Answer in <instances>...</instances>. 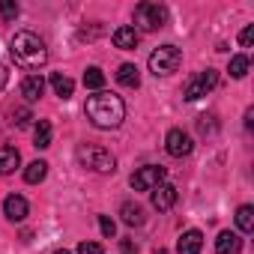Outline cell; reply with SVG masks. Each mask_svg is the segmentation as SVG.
Segmentation results:
<instances>
[{
	"instance_id": "18",
	"label": "cell",
	"mask_w": 254,
	"mask_h": 254,
	"mask_svg": "<svg viewBox=\"0 0 254 254\" xmlns=\"http://www.w3.org/2000/svg\"><path fill=\"white\" fill-rule=\"evenodd\" d=\"M51 87H54V93L60 96V99H72V93H75V81L69 78V75H51Z\"/></svg>"
},
{
	"instance_id": "17",
	"label": "cell",
	"mask_w": 254,
	"mask_h": 254,
	"mask_svg": "<svg viewBox=\"0 0 254 254\" xmlns=\"http://www.w3.org/2000/svg\"><path fill=\"white\" fill-rule=\"evenodd\" d=\"M33 147L36 150H48L51 147V123L48 120L36 123V129H33Z\"/></svg>"
},
{
	"instance_id": "3",
	"label": "cell",
	"mask_w": 254,
	"mask_h": 254,
	"mask_svg": "<svg viewBox=\"0 0 254 254\" xmlns=\"http://www.w3.org/2000/svg\"><path fill=\"white\" fill-rule=\"evenodd\" d=\"M78 162H81V168L96 171V174H114V171H117V159L111 156V150L96 147V144L78 147Z\"/></svg>"
},
{
	"instance_id": "20",
	"label": "cell",
	"mask_w": 254,
	"mask_h": 254,
	"mask_svg": "<svg viewBox=\"0 0 254 254\" xmlns=\"http://www.w3.org/2000/svg\"><path fill=\"white\" fill-rule=\"evenodd\" d=\"M45 177H48V162H42V159H39V162H30V165H27V171H24V180H27L30 186L42 183Z\"/></svg>"
},
{
	"instance_id": "7",
	"label": "cell",
	"mask_w": 254,
	"mask_h": 254,
	"mask_svg": "<svg viewBox=\"0 0 254 254\" xmlns=\"http://www.w3.org/2000/svg\"><path fill=\"white\" fill-rule=\"evenodd\" d=\"M165 168L162 165H144L132 174V189L135 191H153L159 183H165Z\"/></svg>"
},
{
	"instance_id": "25",
	"label": "cell",
	"mask_w": 254,
	"mask_h": 254,
	"mask_svg": "<svg viewBox=\"0 0 254 254\" xmlns=\"http://www.w3.org/2000/svg\"><path fill=\"white\" fill-rule=\"evenodd\" d=\"M99 227H102V233L111 239L114 236V230H117V224H114V218L111 215H99Z\"/></svg>"
},
{
	"instance_id": "11",
	"label": "cell",
	"mask_w": 254,
	"mask_h": 254,
	"mask_svg": "<svg viewBox=\"0 0 254 254\" xmlns=\"http://www.w3.org/2000/svg\"><path fill=\"white\" fill-rule=\"evenodd\" d=\"M111 39H114V45H117L120 51H135L138 42H141V33H138L135 27H117Z\"/></svg>"
},
{
	"instance_id": "29",
	"label": "cell",
	"mask_w": 254,
	"mask_h": 254,
	"mask_svg": "<svg viewBox=\"0 0 254 254\" xmlns=\"http://www.w3.org/2000/svg\"><path fill=\"white\" fill-rule=\"evenodd\" d=\"M6 81H9V72H6V66H3V63H0V93H3Z\"/></svg>"
},
{
	"instance_id": "30",
	"label": "cell",
	"mask_w": 254,
	"mask_h": 254,
	"mask_svg": "<svg viewBox=\"0 0 254 254\" xmlns=\"http://www.w3.org/2000/svg\"><path fill=\"white\" fill-rule=\"evenodd\" d=\"M54 254H69V251H66V248H57V251H54Z\"/></svg>"
},
{
	"instance_id": "9",
	"label": "cell",
	"mask_w": 254,
	"mask_h": 254,
	"mask_svg": "<svg viewBox=\"0 0 254 254\" xmlns=\"http://www.w3.org/2000/svg\"><path fill=\"white\" fill-rule=\"evenodd\" d=\"M174 203H177V189H174L171 183H159V186L153 189V206H156L159 212H168Z\"/></svg>"
},
{
	"instance_id": "24",
	"label": "cell",
	"mask_w": 254,
	"mask_h": 254,
	"mask_svg": "<svg viewBox=\"0 0 254 254\" xmlns=\"http://www.w3.org/2000/svg\"><path fill=\"white\" fill-rule=\"evenodd\" d=\"M0 15H3V21H15L18 18V3L15 0H0Z\"/></svg>"
},
{
	"instance_id": "8",
	"label": "cell",
	"mask_w": 254,
	"mask_h": 254,
	"mask_svg": "<svg viewBox=\"0 0 254 254\" xmlns=\"http://www.w3.org/2000/svg\"><path fill=\"white\" fill-rule=\"evenodd\" d=\"M165 150H168V156L183 159V156H189V153L194 150V141H191L189 132H183V129H171L168 138H165Z\"/></svg>"
},
{
	"instance_id": "10",
	"label": "cell",
	"mask_w": 254,
	"mask_h": 254,
	"mask_svg": "<svg viewBox=\"0 0 254 254\" xmlns=\"http://www.w3.org/2000/svg\"><path fill=\"white\" fill-rule=\"evenodd\" d=\"M27 212H30V203H27L21 194H9V197L3 200V215H6L9 221H24Z\"/></svg>"
},
{
	"instance_id": "12",
	"label": "cell",
	"mask_w": 254,
	"mask_h": 254,
	"mask_svg": "<svg viewBox=\"0 0 254 254\" xmlns=\"http://www.w3.org/2000/svg\"><path fill=\"white\" fill-rule=\"evenodd\" d=\"M242 251V239L233 230H221L215 239V254H239Z\"/></svg>"
},
{
	"instance_id": "23",
	"label": "cell",
	"mask_w": 254,
	"mask_h": 254,
	"mask_svg": "<svg viewBox=\"0 0 254 254\" xmlns=\"http://www.w3.org/2000/svg\"><path fill=\"white\" fill-rule=\"evenodd\" d=\"M230 75H233V78H245V75H248V57H245V54L230 57Z\"/></svg>"
},
{
	"instance_id": "14",
	"label": "cell",
	"mask_w": 254,
	"mask_h": 254,
	"mask_svg": "<svg viewBox=\"0 0 254 254\" xmlns=\"http://www.w3.org/2000/svg\"><path fill=\"white\" fill-rule=\"evenodd\" d=\"M42 93H45V78H42V75H27V78L21 81V96H24L27 102L42 99Z\"/></svg>"
},
{
	"instance_id": "2",
	"label": "cell",
	"mask_w": 254,
	"mask_h": 254,
	"mask_svg": "<svg viewBox=\"0 0 254 254\" xmlns=\"http://www.w3.org/2000/svg\"><path fill=\"white\" fill-rule=\"evenodd\" d=\"M9 54L21 69H42L48 63V48L33 30H18L9 42Z\"/></svg>"
},
{
	"instance_id": "27",
	"label": "cell",
	"mask_w": 254,
	"mask_h": 254,
	"mask_svg": "<svg viewBox=\"0 0 254 254\" xmlns=\"http://www.w3.org/2000/svg\"><path fill=\"white\" fill-rule=\"evenodd\" d=\"M251 42H254V27H251V24H248V27H245V30H242V33H239V45H242V48H248V45H251Z\"/></svg>"
},
{
	"instance_id": "13",
	"label": "cell",
	"mask_w": 254,
	"mask_h": 254,
	"mask_svg": "<svg viewBox=\"0 0 254 254\" xmlns=\"http://www.w3.org/2000/svg\"><path fill=\"white\" fill-rule=\"evenodd\" d=\"M200 248H203V233L200 230H186L177 242L180 254H200Z\"/></svg>"
},
{
	"instance_id": "26",
	"label": "cell",
	"mask_w": 254,
	"mask_h": 254,
	"mask_svg": "<svg viewBox=\"0 0 254 254\" xmlns=\"http://www.w3.org/2000/svg\"><path fill=\"white\" fill-rule=\"evenodd\" d=\"M78 254H105L99 242H81L78 245Z\"/></svg>"
},
{
	"instance_id": "1",
	"label": "cell",
	"mask_w": 254,
	"mask_h": 254,
	"mask_svg": "<svg viewBox=\"0 0 254 254\" xmlns=\"http://www.w3.org/2000/svg\"><path fill=\"white\" fill-rule=\"evenodd\" d=\"M84 114H87V120L96 126V129H105L108 132V129H117V126L126 120V105H123V99L117 93L99 90V93L87 96Z\"/></svg>"
},
{
	"instance_id": "6",
	"label": "cell",
	"mask_w": 254,
	"mask_h": 254,
	"mask_svg": "<svg viewBox=\"0 0 254 254\" xmlns=\"http://www.w3.org/2000/svg\"><path fill=\"white\" fill-rule=\"evenodd\" d=\"M215 84H218V72H215V69H203V72H197L194 78H189V84H186L183 96H186L189 102H194V99L206 96Z\"/></svg>"
},
{
	"instance_id": "4",
	"label": "cell",
	"mask_w": 254,
	"mask_h": 254,
	"mask_svg": "<svg viewBox=\"0 0 254 254\" xmlns=\"http://www.w3.org/2000/svg\"><path fill=\"white\" fill-rule=\"evenodd\" d=\"M180 63H183V51H180L177 45H159V48L150 54V72H153L156 78L174 75V72L180 69Z\"/></svg>"
},
{
	"instance_id": "19",
	"label": "cell",
	"mask_w": 254,
	"mask_h": 254,
	"mask_svg": "<svg viewBox=\"0 0 254 254\" xmlns=\"http://www.w3.org/2000/svg\"><path fill=\"white\" fill-rule=\"evenodd\" d=\"M120 215H123L126 224H144V206H138V203H132V200H126V203L120 206Z\"/></svg>"
},
{
	"instance_id": "22",
	"label": "cell",
	"mask_w": 254,
	"mask_h": 254,
	"mask_svg": "<svg viewBox=\"0 0 254 254\" xmlns=\"http://www.w3.org/2000/svg\"><path fill=\"white\" fill-rule=\"evenodd\" d=\"M84 87H87V90H96V93H99V90L105 87V72H102L99 66H90V69L84 72Z\"/></svg>"
},
{
	"instance_id": "5",
	"label": "cell",
	"mask_w": 254,
	"mask_h": 254,
	"mask_svg": "<svg viewBox=\"0 0 254 254\" xmlns=\"http://www.w3.org/2000/svg\"><path fill=\"white\" fill-rule=\"evenodd\" d=\"M168 24V6L162 3H138L135 6V30H144V33H153L159 27Z\"/></svg>"
},
{
	"instance_id": "15",
	"label": "cell",
	"mask_w": 254,
	"mask_h": 254,
	"mask_svg": "<svg viewBox=\"0 0 254 254\" xmlns=\"http://www.w3.org/2000/svg\"><path fill=\"white\" fill-rule=\"evenodd\" d=\"M21 165V156L15 147H0V177H9Z\"/></svg>"
},
{
	"instance_id": "28",
	"label": "cell",
	"mask_w": 254,
	"mask_h": 254,
	"mask_svg": "<svg viewBox=\"0 0 254 254\" xmlns=\"http://www.w3.org/2000/svg\"><path fill=\"white\" fill-rule=\"evenodd\" d=\"M12 117H15V120H12V123H15V126H27V120H33V117H30V111H27V108H18V111H15V114H12Z\"/></svg>"
},
{
	"instance_id": "16",
	"label": "cell",
	"mask_w": 254,
	"mask_h": 254,
	"mask_svg": "<svg viewBox=\"0 0 254 254\" xmlns=\"http://www.w3.org/2000/svg\"><path fill=\"white\" fill-rule=\"evenodd\" d=\"M117 81L123 84V87H138L141 84V72H138V66L135 63H123L120 69H117Z\"/></svg>"
},
{
	"instance_id": "21",
	"label": "cell",
	"mask_w": 254,
	"mask_h": 254,
	"mask_svg": "<svg viewBox=\"0 0 254 254\" xmlns=\"http://www.w3.org/2000/svg\"><path fill=\"white\" fill-rule=\"evenodd\" d=\"M236 227L242 230V233H251L254 230V206H239L236 209Z\"/></svg>"
}]
</instances>
